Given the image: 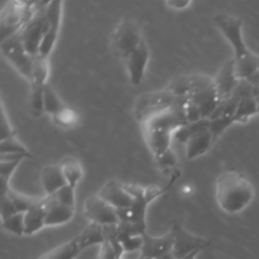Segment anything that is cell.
Instances as JSON below:
<instances>
[{
    "instance_id": "cell-1",
    "label": "cell",
    "mask_w": 259,
    "mask_h": 259,
    "mask_svg": "<svg viewBox=\"0 0 259 259\" xmlns=\"http://www.w3.org/2000/svg\"><path fill=\"white\" fill-rule=\"evenodd\" d=\"M212 22L233 47V62L238 79H250L259 69V56L250 51L245 44L242 19L231 14L219 13Z\"/></svg>"
},
{
    "instance_id": "cell-2",
    "label": "cell",
    "mask_w": 259,
    "mask_h": 259,
    "mask_svg": "<svg viewBox=\"0 0 259 259\" xmlns=\"http://www.w3.org/2000/svg\"><path fill=\"white\" fill-rule=\"evenodd\" d=\"M185 104L172 107L141 122L145 141L154 158L168 151L172 135L178 128L187 124L184 112Z\"/></svg>"
},
{
    "instance_id": "cell-3",
    "label": "cell",
    "mask_w": 259,
    "mask_h": 259,
    "mask_svg": "<svg viewBox=\"0 0 259 259\" xmlns=\"http://www.w3.org/2000/svg\"><path fill=\"white\" fill-rule=\"evenodd\" d=\"M255 194L251 181L242 173L227 170L215 181V199L227 213H237L252 201Z\"/></svg>"
},
{
    "instance_id": "cell-4",
    "label": "cell",
    "mask_w": 259,
    "mask_h": 259,
    "mask_svg": "<svg viewBox=\"0 0 259 259\" xmlns=\"http://www.w3.org/2000/svg\"><path fill=\"white\" fill-rule=\"evenodd\" d=\"M123 186L134 196V203L128 208L116 210L119 222L130 223L141 232H146L147 207L155 198L164 192V189L156 185L143 187L135 184H123Z\"/></svg>"
},
{
    "instance_id": "cell-5",
    "label": "cell",
    "mask_w": 259,
    "mask_h": 259,
    "mask_svg": "<svg viewBox=\"0 0 259 259\" xmlns=\"http://www.w3.org/2000/svg\"><path fill=\"white\" fill-rule=\"evenodd\" d=\"M104 242L103 227L89 224L73 239L53 248L39 259H76L86 249Z\"/></svg>"
},
{
    "instance_id": "cell-6",
    "label": "cell",
    "mask_w": 259,
    "mask_h": 259,
    "mask_svg": "<svg viewBox=\"0 0 259 259\" xmlns=\"http://www.w3.org/2000/svg\"><path fill=\"white\" fill-rule=\"evenodd\" d=\"M189 97H175L166 88L160 91L147 92L139 95L135 101L134 114L138 121L143 122L147 118L166 111L177 105L187 102Z\"/></svg>"
},
{
    "instance_id": "cell-7",
    "label": "cell",
    "mask_w": 259,
    "mask_h": 259,
    "mask_svg": "<svg viewBox=\"0 0 259 259\" xmlns=\"http://www.w3.org/2000/svg\"><path fill=\"white\" fill-rule=\"evenodd\" d=\"M38 2L9 1L0 12L1 40L18 32L32 17Z\"/></svg>"
},
{
    "instance_id": "cell-8",
    "label": "cell",
    "mask_w": 259,
    "mask_h": 259,
    "mask_svg": "<svg viewBox=\"0 0 259 259\" xmlns=\"http://www.w3.org/2000/svg\"><path fill=\"white\" fill-rule=\"evenodd\" d=\"M189 78L191 85L189 99L196 105L201 117L208 119L219 103L213 78L204 74H191Z\"/></svg>"
},
{
    "instance_id": "cell-9",
    "label": "cell",
    "mask_w": 259,
    "mask_h": 259,
    "mask_svg": "<svg viewBox=\"0 0 259 259\" xmlns=\"http://www.w3.org/2000/svg\"><path fill=\"white\" fill-rule=\"evenodd\" d=\"M144 40L141 29L131 17H123L115 26L111 35L114 54L123 62Z\"/></svg>"
},
{
    "instance_id": "cell-10",
    "label": "cell",
    "mask_w": 259,
    "mask_h": 259,
    "mask_svg": "<svg viewBox=\"0 0 259 259\" xmlns=\"http://www.w3.org/2000/svg\"><path fill=\"white\" fill-rule=\"evenodd\" d=\"M47 2L48 1L38 2L37 8L32 17L19 30L24 48L31 56H36L38 54L39 47L50 27V23L45 12Z\"/></svg>"
},
{
    "instance_id": "cell-11",
    "label": "cell",
    "mask_w": 259,
    "mask_h": 259,
    "mask_svg": "<svg viewBox=\"0 0 259 259\" xmlns=\"http://www.w3.org/2000/svg\"><path fill=\"white\" fill-rule=\"evenodd\" d=\"M0 50L10 64L28 81L31 79L33 56L25 50L19 31L1 40Z\"/></svg>"
},
{
    "instance_id": "cell-12",
    "label": "cell",
    "mask_w": 259,
    "mask_h": 259,
    "mask_svg": "<svg viewBox=\"0 0 259 259\" xmlns=\"http://www.w3.org/2000/svg\"><path fill=\"white\" fill-rule=\"evenodd\" d=\"M170 231L173 235L172 254L175 259H181L193 252H200L210 245L208 239L189 233L177 222L173 223Z\"/></svg>"
},
{
    "instance_id": "cell-13",
    "label": "cell",
    "mask_w": 259,
    "mask_h": 259,
    "mask_svg": "<svg viewBox=\"0 0 259 259\" xmlns=\"http://www.w3.org/2000/svg\"><path fill=\"white\" fill-rule=\"evenodd\" d=\"M84 213L90 221V224H95L101 227L113 226L119 223L116 209L104 201L98 194H92L86 198L84 203Z\"/></svg>"
},
{
    "instance_id": "cell-14",
    "label": "cell",
    "mask_w": 259,
    "mask_h": 259,
    "mask_svg": "<svg viewBox=\"0 0 259 259\" xmlns=\"http://www.w3.org/2000/svg\"><path fill=\"white\" fill-rule=\"evenodd\" d=\"M238 98V107L235 114V122H247L253 115L258 113L252 84L247 79H239L233 92Z\"/></svg>"
},
{
    "instance_id": "cell-15",
    "label": "cell",
    "mask_w": 259,
    "mask_h": 259,
    "mask_svg": "<svg viewBox=\"0 0 259 259\" xmlns=\"http://www.w3.org/2000/svg\"><path fill=\"white\" fill-rule=\"evenodd\" d=\"M45 12L49 20L50 27L39 47L38 55H41L48 58L52 50L54 49V46L58 38V33H59L61 18H62V1L60 0L48 1L45 7Z\"/></svg>"
},
{
    "instance_id": "cell-16",
    "label": "cell",
    "mask_w": 259,
    "mask_h": 259,
    "mask_svg": "<svg viewBox=\"0 0 259 259\" xmlns=\"http://www.w3.org/2000/svg\"><path fill=\"white\" fill-rule=\"evenodd\" d=\"M150 58V51L146 40H143L139 47L125 59V68L128 74L130 82L134 86L141 84L145 70Z\"/></svg>"
},
{
    "instance_id": "cell-17",
    "label": "cell",
    "mask_w": 259,
    "mask_h": 259,
    "mask_svg": "<svg viewBox=\"0 0 259 259\" xmlns=\"http://www.w3.org/2000/svg\"><path fill=\"white\" fill-rule=\"evenodd\" d=\"M97 194L116 210L128 208L134 203V196L116 180L107 181Z\"/></svg>"
},
{
    "instance_id": "cell-18",
    "label": "cell",
    "mask_w": 259,
    "mask_h": 259,
    "mask_svg": "<svg viewBox=\"0 0 259 259\" xmlns=\"http://www.w3.org/2000/svg\"><path fill=\"white\" fill-rule=\"evenodd\" d=\"M143 244L140 250V256L147 259H156L172 252L173 235L171 231L160 237H153L147 232L142 234Z\"/></svg>"
},
{
    "instance_id": "cell-19",
    "label": "cell",
    "mask_w": 259,
    "mask_h": 259,
    "mask_svg": "<svg viewBox=\"0 0 259 259\" xmlns=\"http://www.w3.org/2000/svg\"><path fill=\"white\" fill-rule=\"evenodd\" d=\"M215 90L219 96V101L225 100L232 96L239 79L235 72L233 59L225 62L213 78Z\"/></svg>"
},
{
    "instance_id": "cell-20",
    "label": "cell",
    "mask_w": 259,
    "mask_h": 259,
    "mask_svg": "<svg viewBox=\"0 0 259 259\" xmlns=\"http://www.w3.org/2000/svg\"><path fill=\"white\" fill-rule=\"evenodd\" d=\"M46 206V226H58L68 223L74 215L75 207L57 202L46 196L42 198Z\"/></svg>"
},
{
    "instance_id": "cell-21",
    "label": "cell",
    "mask_w": 259,
    "mask_h": 259,
    "mask_svg": "<svg viewBox=\"0 0 259 259\" xmlns=\"http://www.w3.org/2000/svg\"><path fill=\"white\" fill-rule=\"evenodd\" d=\"M40 181L47 195H51L67 185V181L59 164L44 167L40 172Z\"/></svg>"
},
{
    "instance_id": "cell-22",
    "label": "cell",
    "mask_w": 259,
    "mask_h": 259,
    "mask_svg": "<svg viewBox=\"0 0 259 259\" xmlns=\"http://www.w3.org/2000/svg\"><path fill=\"white\" fill-rule=\"evenodd\" d=\"M46 227V206L42 198L24 212V235L30 236Z\"/></svg>"
},
{
    "instance_id": "cell-23",
    "label": "cell",
    "mask_w": 259,
    "mask_h": 259,
    "mask_svg": "<svg viewBox=\"0 0 259 259\" xmlns=\"http://www.w3.org/2000/svg\"><path fill=\"white\" fill-rule=\"evenodd\" d=\"M214 143L209 130H205L191 137L185 144L186 157L190 160L205 154Z\"/></svg>"
},
{
    "instance_id": "cell-24",
    "label": "cell",
    "mask_w": 259,
    "mask_h": 259,
    "mask_svg": "<svg viewBox=\"0 0 259 259\" xmlns=\"http://www.w3.org/2000/svg\"><path fill=\"white\" fill-rule=\"evenodd\" d=\"M115 226L103 227L104 242L100 245L98 259H122L123 251L114 237Z\"/></svg>"
},
{
    "instance_id": "cell-25",
    "label": "cell",
    "mask_w": 259,
    "mask_h": 259,
    "mask_svg": "<svg viewBox=\"0 0 259 259\" xmlns=\"http://www.w3.org/2000/svg\"><path fill=\"white\" fill-rule=\"evenodd\" d=\"M67 185L75 189L83 176V170L80 162L74 157H65L59 163Z\"/></svg>"
},
{
    "instance_id": "cell-26",
    "label": "cell",
    "mask_w": 259,
    "mask_h": 259,
    "mask_svg": "<svg viewBox=\"0 0 259 259\" xmlns=\"http://www.w3.org/2000/svg\"><path fill=\"white\" fill-rule=\"evenodd\" d=\"M208 127H209V120L208 119H200L195 122L187 123V124L181 126L180 128H178L176 131V133L174 134V138L178 142L186 144V142L191 137H193L194 135L201 133L205 130H208Z\"/></svg>"
},
{
    "instance_id": "cell-27",
    "label": "cell",
    "mask_w": 259,
    "mask_h": 259,
    "mask_svg": "<svg viewBox=\"0 0 259 259\" xmlns=\"http://www.w3.org/2000/svg\"><path fill=\"white\" fill-rule=\"evenodd\" d=\"M44 89L45 85L31 82L29 91V106L31 113L38 117L45 113V102H44Z\"/></svg>"
},
{
    "instance_id": "cell-28",
    "label": "cell",
    "mask_w": 259,
    "mask_h": 259,
    "mask_svg": "<svg viewBox=\"0 0 259 259\" xmlns=\"http://www.w3.org/2000/svg\"><path fill=\"white\" fill-rule=\"evenodd\" d=\"M48 76H49V65H48V58L36 55L33 56V62H32V69H31V79L29 83L34 82L38 84L46 85L48 82Z\"/></svg>"
},
{
    "instance_id": "cell-29",
    "label": "cell",
    "mask_w": 259,
    "mask_h": 259,
    "mask_svg": "<svg viewBox=\"0 0 259 259\" xmlns=\"http://www.w3.org/2000/svg\"><path fill=\"white\" fill-rule=\"evenodd\" d=\"M44 102H45V112L51 114L52 116H55L56 114H58L66 106L49 83L45 85Z\"/></svg>"
},
{
    "instance_id": "cell-30",
    "label": "cell",
    "mask_w": 259,
    "mask_h": 259,
    "mask_svg": "<svg viewBox=\"0 0 259 259\" xmlns=\"http://www.w3.org/2000/svg\"><path fill=\"white\" fill-rule=\"evenodd\" d=\"M166 89L175 97H189L191 91L189 75L175 77L169 82Z\"/></svg>"
},
{
    "instance_id": "cell-31",
    "label": "cell",
    "mask_w": 259,
    "mask_h": 259,
    "mask_svg": "<svg viewBox=\"0 0 259 259\" xmlns=\"http://www.w3.org/2000/svg\"><path fill=\"white\" fill-rule=\"evenodd\" d=\"M2 228L15 235V236H23L24 235V212H17L6 220L1 221Z\"/></svg>"
},
{
    "instance_id": "cell-32",
    "label": "cell",
    "mask_w": 259,
    "mask_h": 259,
    "mask_svg": "<svg viewBox=\"0 0 259 259\" xmlns=\"http://www.w3.org/2000/svg\"><path fill=\"white\" fill-rule=\"evenodd\" d=\"M5 193L10 197V199L14 203L18 212H25L26 210H28L31 206H33L35 203H37L40 200V199L31 198V197L19 194L10 188ZM2 194H4V193H2Z\"/></svg>"
},
{
    "instance_id": "cell-33",
    "label": "cell",
    "mask_w": 259,
    "mask_h": 259,
    "mask_svg": "<svg viewBox=\"0 0 259 259\" xmlns=\"http://www.w3.org/2000/svg\"><path fill=\"white\" fill-rule=\"evenodd\" d=\"M0 154H20L26 157H31L28 150L19 143L16 138H10L0 141Z\"/></svg>"
},
{
    "instance_id": "cell-34",
    "label": "cell",
    "mask_w": 259,
    "mask_h": 259,
    "mask_svg": "<svg viewBox=\"0 0 259 259\" xmlns=\"http://www.w3.org/2000/svg\"><path fill=\"white\" fill-rule=\"evenodd\" d=\"M47 196L62 204L75 207V189L69 185H65L64 187L57 190L55 193Z\"/></svg>"
},
{
    "instance_id": "cell-35",
    "label": "cell",
    "mask_w": 259,
    "mask_h": 259,
    "mask_svg": "<svg viewBox=\"0 0 259 259\" xmlns=\"http://www.w3.org/2000/svg\"><path fill=\"white\" fill-rule=\"evenodd\" d=\"M54 121L61 125V126H71L74 124V122L77 120V115L76 113L70 109L67 105L55 116H53Z\"/></svg>"
},
{
    "instance_id": "cell-36",
    "label": "cell",
    "mask_w": 259,
    "mask_h": 259,
    "mask_svg": "<svg viewBox=\"0 0 259 259\" xmlns=\"http://www.w3.org/2000/svg\"><path fill=\"white\" fill-rule=\"evenodd\" d=\"M17 209L10 199V197L4 193L1 194V201H0V215H1V221L6 220L7 218L17 213Z\"/></svg>"
},
{
    "instance_id": "cell-37",
    "label": "cell",
    "mask_w": 259,
    "mask_h": 259,
    "mask_svg": "<svg viewBox=\"0 0 259 259\" xmlns=\"http://www.w3.org/2000/svg\"><path fill=\"white\" fill-rule=\"evenodd\" d=\"M15 135L16 133L13 130L8 117L6 116L4 106L1 104V140L15 138Z\"/></svg>"
},
{
    "instance_id": "cell-38",
    "label": "cell",
    "mask_w": 259,
    "mask_h": 259,
    "mask_svg": "<svg viewBox=\"0 0 259 259\" xmlns=\"http://www.w3.org/2000/svg\"><path fill=\"white\" fill-rule=\"evenodd\" d=\"M156 163L157 165L161 168V169H166V168H171L176 164V157L174 155V153L171 151V149H169L168 151H166L165 153H163L162 155L155 157Z\"/></svg>"
},
{
    "instance_id": "cell-39",
    "label": "cell",
    "mask_w": 259,
    "mask_h": 259,
    "mask_svg": "<svg viewBox=\"0 0 259 259\" xmlns=\"http://www.w3.org/2000/svg\"><path fill=\"white\" fill-rule=\"evenodd\" d=\"M247 80H249L252 84L255 100H256V103H257L258 113H259V69L256 71V73L250 79H247Z\"/></svg>"
},
{
    "instance_id": "cell-40",
    "label": "cell",
    "mask_w": 259,
    "mask_h": 259,
    "mask_svg": "<svg viewBox=\"0 0 259 259\" xmlns=\"http://www.w3.org/2000/svg\"><path fill=\"white\" fill-rule=\"evenodd\" d=\"M166 4L169 7H171L172 9H184L190 4V1H188V0H171V1H167Z\"/></svg>"
},
{
    "instance_id": "cell-41",
    "label": "cell",
    "mask_w": 259,
    "mask_h": 259,
    "mask_svg": "<svg viewBox=\"0 0 259 259\" xmlns=\"http://www.w3.org/2000/svg\"><path fill=\"white\" fill-rule=\"evenodd\" d=\"M24 158H26V156L20 155V154H0V161H5V162L21 161Z\"/></svg>"
},
{
    "instance_id": "cell-42",
    "label": "cell",
    "mask_w": 259,
    "mask_h": 259,
    "mask_svg": "<svg viewBox=\"0 0 259 259\" xmlns=\"http://www.w3.org/2000/svg\"><path fill=\"white\" fill-rule=\"evenodd\" d=\"M156 259H175V257H174V255H173L172 252H171V253L165 254V255H163V256H161V257H159V258H156Z\"/></svg>"
},
{
    "instance_id": "cell-43",
    "label": "cell",
    "mask_w": 259,
    "mask_h": 259,
    "mask_svg": "<svg viewBox=\"0 0 259 259\" xmlns=\"http://www.w3.org/2000/svg\"><path fill=\"white\" fill-rule=\"evenodd\" d=\"M198 253L199 252H193V253H191V254H189V255H187V256H185V257H183L181 259H195Z\"/></svg>"
}]
</instances>
